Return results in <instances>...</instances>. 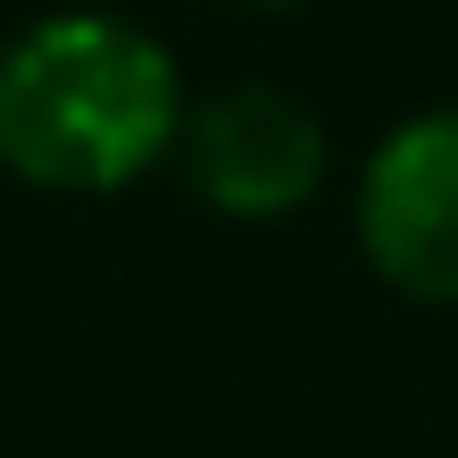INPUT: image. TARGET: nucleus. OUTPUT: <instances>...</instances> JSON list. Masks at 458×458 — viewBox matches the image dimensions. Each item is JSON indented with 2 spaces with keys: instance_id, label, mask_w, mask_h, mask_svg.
Returning <instances> with one entry per match:
<instances>
[{
  "instance_id": "f257e3e1",
  "label": "nucleus",
  "mask_w": 458,
  "mask_h": 458,
  "mask_svg": "<svg viewBox=\"0 0 458 458\" xmlns=\"http://www.w3.org/2000/svg\"><path fill=\"white\" fill-rule=\"evenodd\" d=\"M187 85L162 34L60 9L0 43V170L43 196H119L179 153Z\"/></svg>"
},
{
  "instance_id": "f03ea898",
  "label": "nucleus",
  "mask_w": 458,
  "mask_h": 458,
  "mask_svg": "<svg viewBox=\"0 0 458 458\" xmlns=\"http://www.w3.org/2000/svg\"><path fill=\"white\" fill-rule=\"evenodd\" d=\"M179 170L221 221H289L323 196L331 136L280 85H221V94L187 102Z\"/></svg>"
},
{
  "instance_id": "7ed1b4c3",
  "label": "nucleus",
  "mask_w": 458,
  "mask_h": 458,
  "mask_svg": "<svg viewBox=\"0 0 458 458\" xmlns=\"http://www.w3.org/2000/svg\"><path fill=\"white\" fill-rule=\"evenodd\" d=\"M357 246L399 297L458 306V111H416L365 153Z\"/></svg>"
},
{
  "instance_id": "20e7f679",
  "label": "nucleus",
  "mask_w": 458,
  "mask_h": 458,
  "mask_svg": "<svg viewBox=\"0 0 458 458\" xmlns=\"http://www.w3.org/2000/svg\"><path fill=\"white\" fill-rule=\"evenodd\" d=\"M229 9H255V17H280V9H306V0H229Z\"/></svg>"
}]
</instances>
